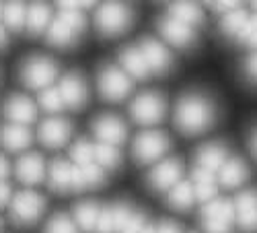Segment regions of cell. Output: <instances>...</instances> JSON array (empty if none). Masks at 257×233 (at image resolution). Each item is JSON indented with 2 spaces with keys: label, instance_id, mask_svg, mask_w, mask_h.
<instances>
[{
  "label": "cell",
  "instance_id": "obj_14",
  "mask_svg": "<svg viewBox=\"0 0 257 233\" xmlns=\"http://www.w3.org/2000/svg\"><path fill=\"white\" fill-rule=\"evenodd\" d=\"M146 66L151 72H157V74H163L171 68V64H173V56H171V52L161 44V41H157L155 37H144L140 39V46H138Z\"/></svg>",
  "mask_w": 257,
  "mask_h": 233
},
{
  "label": "cell",
  "instance_id": "obj_30",
  "mask_svg": "<svg viewBox=\"0 0 257 233\" xmlns=\"http://www.w3.org/2000/svg\"><path fill=\"white\" fill-rule=\"evenodd\" d=\"M169 206L175 210H189L196 202V194L194 188H191V182H177L173 188L169 190V198H167Z\"/></svg>",
  "mask_w": 257,
  "mask_h": 233
},
{
  "label": "cell",
  "instance_id": "obj_8",
  "mask_svg": "<svg viewBox=\"0 0 257 233\" xmlns=\"http://www.w3.org/2000/svg\"><path fill=\"white\" fill-rule=\"evenodd\" d=\"M202 225L206 233H232L234 206L230 200H210L202 208Z\"/></svg>",
  "mask_w": 257,
  "mask_h": 233
},
{
  "label": "cell",
  "instance_id": "obj_36",
  "mask_svg": "<svg viewBox=\"0 0 257 233\" xmlns=\"http://www.w3.org/2000/svg\"><path fill=\"white\" fill-rule=\"evenodd\" d=\"M239 41L241 44H247L251 48H257V15L249 17L247 23L243 25V29L239 31Z\"/></svg>",
  "mask_w": 257,
  "mask_h": 233
},
{
  "label": "cell",
  "instance_id": "obj_47",
  "mask_svg": "<svg viewBox=\"0 0 257 233\" xmlns=\"http://www.w3.org/2000/svg\"><path fill=\"white\" fill-rule=\"evenodd\" d=\"M78 3H80V9H91L99 3V0H78Z\"/></svg>",
  "mask_w": 257,
  "mask_h": 233
},
{
  "label": "cell",
  "instance_id": "obj_15",
  "mask_svg": "<svg viewBox=\"0 0 257 233\" xmlns=\"http://www.w3.org/2000/svg\"><path fill=\"white\" fill-rule=\"evenodd\" d=\"M3 116L11 124H21V126H29L37 120V105L27 97V95H11L5 105H3Z\"/></svg>",
  "mask_w": 257,
  "mask_h": 233
},
{
  "label": "cell",
  "instance_id": "obj_45",
  "mask_svg": "<svg viewBox=\"0 0 257 233\" xmlns=\"http://www.w3.org/2000/svg\"><path fill=\"white\" fill-rule=\"evenodd\" d=\"M7 39H9V35H7V27L0 23V48H5V46H7Z\"/></svg>",
  "mask_w": 257,
  "mask_h": 233
},
{
  "label": "cell",
  "instance_id": "obj_37",
  "mask_svg": "<svg viewBox=\"0 0 257 233\" xmlns=\"http://www.w3.org/2000/svg\"><path fill=\"white\" fill-rule=\"evenodd\" d=\"M95 233H115L113 215H111V206L101 208L99 219H97V227H95Z\"/></svg>",
  "mask_w": 257,
  "mask_h": 233
},
{
  "label": "cell",
  "instance_id": "obj_20",
  "mask_svg": "<svg viewBox=\"0 0 257 233\" xmlns=\"http://www.w3.org/2000/svg\"><path fill=\"white\" fill-rule=\"evenodd\" d=\"M105 184V169L95 161L84 165H72V190H87Z\"/></svg>",
  "mask_w": 257,
  "mask_h": 233
},
{
  "label": "cell",
  "instance_id": "obj_35",
  "mask_svg": "<svg viewBox=\"0 0 257 233\" xmlns=\"http://www.w3.org/2000/svg\"><path fill=\"white\" fill-rule=\"evenodd\" d=\"M93 153H95V144H91L89 140H78L70 146V157L76 165H84L93 161Z\"/></svg>",
  "mask_w": 257,
  "mask_h": 233
},
{
  "label": "cell",
  "instance_id": "obj_13",
  "mask_svg": "<svg viewBox=\"0 0 257 233\" xmlns=\"http://www.w3.org/2000/svg\"><path fill=\"white\" fill-rule=\"evenodd\" d=\"M93 132H95L99 142L111 144V146H119L127 138V126H125V122L121 118L111 116V114H105V116H99L93 122Z\"/></svg>",
  "mask_w": 257,
  "mask_h": 233
},
{
  "label": "cell",
  "instance_id": "obj_33",
  "mask_svg": "<svg viewBox=\"0 0 257 233\" xmlns=\"http://www.w3.org/2000/svg\"><path fill=\"white\" fill-rule=\"evenodd\" d=\"M39 105L44 108L46 112H50V114H58V112H62L64 110V101H62V97H60V91H58V87H46V89H41L39 91Z\"/></svg>",
  "mask_w": 257,
  "mask_h": 233
},
{
  "label": "cell",
  "instance_id": "obj_39",
  "mask_svg": "<svg viewBox=\"0 0 257 233\" xmlns=\"http://www.w3.org/2000/svg\"><path fill=\"white\" fill-rule=\"evenodd\" d=\"M11 196H13L11 186L7 184V180H0V208L11 202Z\"/></svg>",
  "mask_w": 257,
  "mask_h": 233
},
{
  "label": "cell",
  "instance_id": "obj_2",
  "mask_svg": "<svg viewBox=\"0 0 257 233\" xmlns=\"http://www.w3.org/2000/svg\"><path fill=\"white\" fill-rule=\"evenodd\" d=\"M84 29H87V17L82 15V11H60V15L52 19L46 35L52 46L70 48L78 41Z\"/></svg>",
  "mask_w": 257,
  "mask_h": 233
},
{
  "label": "cell",
  "instance_id": "obj_38",
  "mask_svg": "<svg viewBox=\"0 0 257 233\" xmlns=\"http://www.w3.org/2000/svg\"><path fill=\"white\" fill-rule=\"evenodd\" d=\"M144 227V215L138 210H132L127 221L123 223V227L119 229V233H140V229Z\"/></svg>",
  "mask_w": 257,
  "mask_h": 233
},
{
  "label": "cell",
  "instance_id": "obj_41",
  "mask_svg": "<svg viewBox=\"0 0 257 233\" xmlns=\"http://www.w3.org/2000/svg\"><path fill=\"white\" fill-rule=\"evenodd\" d=\"M56 5L60 7V11H80L78 0H56Z\"/></svg>",
  "mask_w": 257,
  "mask_h": 233
},
{
  "label": "cell",
  "instance_id": "obj_24",
  "mask_svg": "<svg viewBox=\"0 0 257 233\" xmlns=\"http://www.w3.org/2000/svg\"><path fill=\"white\" fill-rule=\"evenodd\" d=\"M119 64H121V70L127 74V76H134V79H148L151 70H148L146 62L140 54L138 48L134 46H125L119 50Z\"/></svg>",
  "mask_w": 257,
  "mask_h": 233
},
{
  "label": "cell",
  "instance_id": "obj_5",
  "mask_svg": "<svg viewBox=\"0 0 257 233\" xmlns=\"http://www.w3.org/2000/svg\"><path fill=\"white\" fill-rule=\"evenodd\" d=\"M11 217L17 225L27 227L39 221V217L46 210V198L35 190H23L11 196Z\"/></svg>",
  "mask_w": 257,
  "mask_h": 233
},
{
  "label": "cell",
  "instance_id": "obj_7",
  "mask_svg": "<svg viewBox=\"0 0 257 233\" xmlns=\"http://www.w3.org/2000/svg\"><path fill=\"white\" fill-rule=\"evenodd\" d=\"M167 114V101L163 95L155 91L140 93L130 103V118L140 126H155L165 120Z\"/></svg>",
  "mask_w": 257,
  "mask_h": 233
},
{
  "label": "cell",
  "instance_id": "obj_21",
  "mask_svg": "<svg viewBox=\"0 0 257 233\" xmlns=\"http://www.w3.org/2000/svg\"><path fill=\"white\" fill-rule=\"evenodd\" d=\"M52 23V9L44 0H35L27 7V17H25V29L31 35H41Z\"/></svg>",
  "mask_w": 257,
  "mask_h": 233
},
{
  "label": "cell",
  "instance_id": "obj_10",
  "mask_svg": "<svg viewBox=\"0 0 257 233\" xmlns=\"http://www.w3.org/2000/svg\"><path fill=\"white\" fill-rule=\"evenodd\" d=\"M58 91L60 97L64 101V108H70V110H80L87 105L89 101V87H87V81H84L78 72H68L60 79L58 85Z\"/></svg>",
  "mask_w": 257,
  "mask_h": 233
},
{
  "label": "cell",
  "instance_id": "obj_32",
  "mask_svg": "<svg viewBox=\"0 0 257 233\" xmlns=\"http://www.w3.org/2000/svg\"><path fill=\"white\" fill-rule=\"evenodd\" d=\"M247 13L243 9H232L224 15V19L220 21V29L224 35H239V31L243 29V25L247 23Z\"/></svg>",
  "mask_w": 257,
  "mask_h": 233
},
{
  "label": "cell",
  "instance_id": "obj_42",
  "mask_svg": "<svg viewBox=\"0 0 257 233\" xmlns=\"http://www.w3.org/2000/svg\"><path fill=\"white\" fill-rule=\"evenodd\" d=\"M157 233H181L179 225L171 223V221H163L159 227H157Z\"/></svg>",
  "mask_w": 257,
  "mask_h": 233
},
{
  "label": "cell",
  "instance_id": "obj_31",
  "mask_svg": "<svg viewBox=\"0 0 257 233\" xmlns=\"http://www.w3.org/2000/svg\"><path fill=\"white\" fill-rule=\"evenodd\" d=\"M93 161L97 165H101L103 169H117L121 165V153L117 151V146L99 142V144H95Z\"/></svg>",
  "mask_w": 257,
  "mask_h": 233
},
{
  "label": "cell",
  "instance_id": "obj_49",
  "mask_svg": "<svg viewBox=\"0 0 257 233\" xmlns=\"http://www.w3.org/2000/svg\"><path fill=\"white\" fill-rule=\"evenodd\" d=\"M202 3H206V5H214V0H202Z\"/></svg>",
  "mask_w": 257,
  "mask_h": 233
},
{
  "label": "cell",
  "instance_id": "obj_44",
  "mask_svg": "<svg viewBox=\"0 0 257 233\" xmlns=\"http://www.w3.org/2000/svg\"><path fill=\"white\" fill-rule=\"evenodd\" d=\"M9 174H11V165L5 155H0V180H7Z\"/></svg>",
  "mask_w": 257,
  "mask_h": 233
},
{
  "label": "cell",
  "instance_id": "obj_50",
  "mask_svg": "<svg viewBox=\"0 0 257 233\" xmlns=\"http://www.w3.org/2000/svg\"><path fill=\"white\" fill-rule=\"evenodd\" d=\"M253 7H255V9H257V0H253Z\"/></svg>",
  "mask_w": 257,
  "mask_h": 233
},
{
  "label": "cell",
  "instance_id": "obj_25",
  "mask_svg": "<svg viewBox=\"0 0 257 233\" xmlns=\"http://www.w3.org/2000/svg\"><path fill=\"white\" fill-rule=\"evenodd\" d=\"M48 186L54 192H68L72 190V165L64 159H56L48 167Z\"/></svg>",
  "mask_w": 257,
  "mask_h": 233
},
{
  "label": "cell",
  "instance_id": "obj_23",
  "mask_svg": "<svg viewBox=\"0 0 257 233\" xmlns=\"http://www.w3.org/2000/svg\"><path fill=\"white\" fill-rule=\"evenodd\" d=\"M226 159H228V151H226V146L220 144V142H208V144L200 146V151L196 155L198 167L206 169V172H212V174L218 172Z\"/></svg>",
  "mask_w": 257,
  "mask_h": 233
},
{
  "label": "cell",
  "instance_id": "obj_40",
  "mask_svg": "<svg viewBox=\"0 0 257 233\" xmlns=\"http://www.w3.org/2000/svg\"><path fill=\"white\" fill-rule=\"evenodd\" d=\"M214 7H216L218 11H232V9H237L239 7V0H214Z\"/></svg>",
  "mask_w": 257,
  "mask_h": 233
},
{
  "label": "cell",
  "instance_id": "obj_22",
  "mask_svg": "<svg viewBox=\"0 0 257 233\" xmlns=\"http://www.w3.org/2000/svg\"><path fill=\"white\" fill-rule=\"evenodd\" d=\"M218 172H220L218 180H220V184H222L224 188H239V186H243V184L249 180V176H251L247 163H245L243 159H239V157L226 159L224 165L218 169Z\"/></svg>",
  "mask_w": 257,
  "mask_h": 233
},
{
  "label": "cell",
  "instance_id": "obj_27",
  "mask_svg": "<svg viewBox=\"0 0 257 233\" xmlns=\"http://www.w3.org/2000/svg\"><path fill=\"white\" fill-rule=\"evenodd\" d=\"M191 188H194L196 200H200L204 204L214 200V198H216V194H218L216 178H214L212 172H206V169H202V167L194 169V184H191Z\"/></svg>",
  "mask_w": 257,
  "mask_h": 233
},
{
  "label": "cell",
  "instance_id": "obj_29",
  "mask_svg": "<svg viewBox=\"0 0 257 233\" xmlns=\"http://www.w3.org/2000/svg\"><path fill=\"white\" fill-rule=\"evenodd\" d=\"M101 208L97 202H80L74 206V223L80 231L84 233H95L97 227V219H99Z\"/></svg>",
  "mask_w": 257,
  "mask_h": 233
},
{
  "label": "cell",
  "instance_id": "obj_11",
  "mask_svg": "<svg viewBox=\"0 0 257 233\" xmlns=\"http://www.w3.org/2000/svg\"><path fill=\"white\" fill-rule=\"evenodd\" d=\"M39 142L48 146V149H62L72 136V124L66 118H48L39 124V130H37Z\"/></svg>",
  "mask_w": 257,
  "mask_h": 233
},
{
  "label": "cell",
  "instance_id": "obj_19",
  "mask_svg": "<svg viewBox=\"0 0 257 233\" xmlns=\"http://www.w3.org/2000/svg\"><path fill=\"white\" fill-rule=\"evenodd\" d=\"M46 172H48V167H46V161L41 155L37 153H27L23 155L17 165H15V174L17 178L23 182L25 186H37L46 180Z\"/></svg>",
  "mask_w": 257,
  "mask_h": 233
},
{
  "label": "cell",
  "instance_id": "obj_1",
  "mask_svg": "<svg viewBox=\"0 0 257 233\" xmlns=\"http://www.w3.org/2000/svg\"><path fill=\"white\" fill-rule=\"evenodd\" d=\"M216 120V108L204 93H185L179 97L175 108V126L185 136L204 134Z\"/></svg>",
  "mask_w": 257,
  "mask_h": 233
},
{
  "label": "cell",
  "instance_id": "obj_48",
  "mask_svg": "<svg viewBox=\"0 0 257 233\" xmlns=\"http://www.w3.org/2000/svg\"><path fill=\"white\" fill-rule=\"evenodd\" d=\"M140 233H157V227H155V225H144V227L140 229Z\"/></svg>",
  "mask_w": 257,
  "mask_h": 233
},
{
  "label": "cell",
  "instance_id": "obj_18",
  "mask_svg": "<svg viewBox=\"0 0 257 233\" xmlns=\"http://www.w3.org/2000/svg\"><path fill=\"white\" fill-rule=\"evenodd\" d=\"M31 142H33V134L29 130V126L11 124V122L0 126V146H3L5 151L23 153L31 146Z\"/></svg>",
  "mask_w": 257,
  "mask_h": 233
},
{
  "label": "cell",
  "instance_id": "obj_6",
  "mask_svg": "<svg viewBox=\"0 0 257 233\" xmlns=\"http://www.w3.org/2000/svg\"><path fill=\"white\" fill-rule=\"evenodd\" d=\"M97 87H99V93L105 101L119 103L132 93V79L121 68H117L113 64H105L99 70Z\"/></svg>",
  "mask_w": 257,
  "mask_h": 233
},
{
  "label": "cell",
  "instance_id": "obj_4",
  "mask_svg": "<svg viewBox=\"0 0 257 233\" xmlns=\"http://www.w3.org/2000/svg\"><path fill=\"white\" fill-rule=\"evenodd\" d=\"M19 76H21V83H23L25 87H29L33 91H41V89L50 87V85L58 79V64L52 58L33 56V58H27L23 64H21Z\"/></svg>",
  "mask_w": 257,
  "mask_h": 233
},
{
  "label": "cell",
  "instance_id": "obj_51",
  "mask_svg": "<svg viewBox=\"0 0 257 233\" xmlns=\"http://www.w3.org/2000/svg\"><path fill=\"white\" fill-rule=\"evenodd\" d=\"M0 233H3V221H0Z\"/></svg>",
  "mask_w": 257,
  "mask_h": 233
},
{
  "label": "cell",
  "instance_id": "obj_12",
  "mask_svg": "<svg viewBox=\"0 0 257 233\" xmlns=\"http://www.w3.org/2000/svg\"><path fill=\"white\" fill-rule=\"evenodd\" d=\"M181 174H183V165L179 159H165L148 172V186L155 192H167L181 180Z\"/></svg>",
  "mask_w": 257,
  "mask_h": 233
},
{
  "label": "cell",
  "instance_id": "obj_34",
  "mask_svg": "<svg viewBox=\"0 0 257 233\" xmlns=\"http://www.w3.org/2000/svg\"><path fill=\"white\" fill-rule=\"evenodd\" d=\"M44 233H78V227H76L72 217L64 215V213H58L48 221Z\"/></svg>",
  "mask_w": 257,
  "mask_h": 233
},
{
  "label": "cell",
  "instance_id": "obj_26",
  "mask_svg": "<svg viewBox=\"0 0 257 233\" xmlns=\"http://www.w3.org/2000/svg\"><path fill=\"white\" fill-rule=\"evenodd\" d=\"M25 17H27V5L23 0H5L3 11H0V19L3 25L15 33L25 29Z\"/></svg>",
  "mask_w": 257,
  "mask_h": 233
},
{
  "label": "cell",
  "instance_id": "obj_52",
  "mask_svg": "<svg viewBox=\"0 0 257 233\" xmlns=\"http://www.w3.org/2000/svg\"><path fill=\"white\" fill-rule=\"evenodd\" d=\"M0 11H3V0H0Z\"/></svg>",
  "mask_w": 257,
  "mask_h": 233
},
{
  "label": "cell",
  "instance_id": "obj_16",
  "mask_svg": "<svg viewBox=\"0 0 257 233\" xmlns=\"http://www.w3.org/2000/svg\"><path fill=\"white\" fill-rule=\"evenodd\" d=\"M232 206L239 227L245 233H257V190H243Z\"/></svg>",
  "mask_w": 257,
  "mask_h": 233
},
{
  "label": "cell",
  "instance_id": "obj_46",
  "mask_svg": "<svg viewBox=\"0 0 257 233\" xmlns=\"http://www.w3.org/2000/svg\"><path fill=\"white\" fill-rule=\"evenodd\" d=\"M251 151H253V155L257 157V128H255L253 134H251Z\"/></svg>",
  "mask_w": 257,
  "mask_h": 233
},
{
  "label": "cell",
  "instance_id": "obj_9",
  "mask_svg": "<svg viewBox=\"0 0 257 233\" xmlns=\"http://www.w3.org/2000/svg\"><path fill=\"white\" fill-rule=\"evenodd\" d=\"M171 149V138L165 132L159 130H148L140 132L132 144V155L138 163H153L161 159L167 151Z\"/></svg>",
  "mask_w": 257,
  "mask_h": 233
},
{
  "label": "cell",
  "instance_id": "obj_28",
  "mask_svg": "<svg viewBox=\"0 0 257 233\" xmlns=\"http://www.w3.org/2000/svg\"><path fill=\"white\" fill-rule=\"evenodd\" d=\"M171 17L181 21V23L191 25V27L204 23V11L194 0H175V3L171 5Z\"/></svg>",
  "mask_w": 257,
  "mask_h": 233
},
{
  "label": "cell",
  "instance_id": "obj_3",
  "mask_svg": "<svg viewBox=\"0 0 257 233\" xmlns=\"http://www.w3.org/2000/svg\"><path fill=\"white\" fill-rule=\"evenodd\" d=\"M132 11L127 9V5L119 3V0H107L97 9L95 15V25L97 31L105 37H117L123 31L130 29L132 25Z\"/></svg>",
  "mask_w": 257,
  "mask_h": 233
},
{
  "label": "cell",
  "instance_id": "obj_17",
  "mask_svg": "<svg viewBox=\"0 0 257 233\" xmlns=\"http://www.w3.org/2000/svg\"><path fill=\"white\" fill-rule=\"evenodd\" d=\"M157 27H159L161 35L169 41L171 46H175V48H189V46L196 41L194 27L187 25V23H181V21H177V19H173V17H163V19H159Z\"/></svg>",
  "mask_w": 257,
  "mask_h": 233
},
{
  "label": "cell",
  "instance_id": "obj_43",
  "mask_svg": "<svg viewBox=\"0 0 257 233\" xmlns=\"http://www.w3.org/2000/svg\"><path fill=\"white\" fill-rule=\"evenodd\" d=\"M247 74H249V79H253L257 83V54H253L247 60Z\"/></svg>",
  "mask_w": 257,
  "mask_h": 233
}]
</instances>
